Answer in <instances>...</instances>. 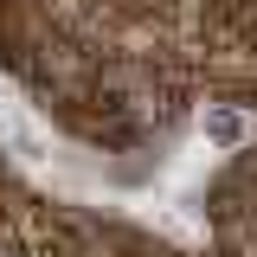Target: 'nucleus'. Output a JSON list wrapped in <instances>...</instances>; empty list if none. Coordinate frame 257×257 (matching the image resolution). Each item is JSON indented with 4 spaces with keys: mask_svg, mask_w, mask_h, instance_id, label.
<instances>
[{
    "mask_svg": "<svg viewBox=\"0 0 257 257\" xmlns=\"http://www.w3.org/2000/svg\"><path fill=\"white\" fill-rule=\"evenodd\" d=\"M206 135H212V142H238V135H244V122H238L231 109H219V116H206Z\"/></svg>",
    "mask_w": 257,
    "mask_h": 257,
    "instance_id": "f257e3e1",
    "label": "nucleus"
}]
</instances>
